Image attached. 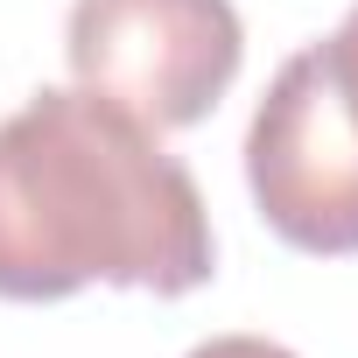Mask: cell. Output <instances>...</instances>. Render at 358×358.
Returning a JSON list of instances; mask_svg holds the SVG:
<instances>
[{"label":"cell","mask_w":358,"mask_h":358,"mask_svg":"<svg viewBox=\"0 0 358 358\" xmlns=\"http://www.w3.org/2000/svg\"><path fill=\"white\" fill-rule=\"evenodd\" d=\"M218 274L197 176L134 113L43 85L0 120V302H64L92 281L190 295Z\"/></svg>","instance_id":"6da1fadb"},{"label":"cell","mask_w":358,"mask_h":358,"mask_svg":"<svg viewBox=\"0 0 358 358\" xmlns=\"http://www.w3.org/2000/svg\"><path fill=\"white\" fill-rule=\"evenodd\" d=\"M190 358H295V351L274 344V337H211V344H197Z\"/></svg>","instance_id":"5b68a950"},{"label":"cell","mask_w":358,"mask_h":358,"mask_svg":"<svg viewBox=\"0 0 358 358\" xmlns=\"http://www.w3.org/2000/svg\"><path fill=\"white\" fill-rule=\"evenodd\" d=\"M246 183L281 246L316 260L358 253V120L316 43L274 71L246 127Z\"/></svg>","instance_id":"3957f363"},{"label":"cell","mask_w":358,"mask_h":358,"mask_svg":"<svg viewBox=\"0 0 358 358\" xmlns=\"http://www.w3.org/2000/svg\"><path fill=\"white\" fill-rule=\"evenodd\" d=\"M64 57L85 92L148 134H183L232 92L246 29L232 0H71Z\"/></svg>","instance_id":"7a4b0ae2"},{"label":"cell","mask_w":358,"mask_h":358,"mask_svg":"<svg viewBox=\"0 0 358 358\" xmlns=\"http://www.w3.org/2000/svg\"><path fill=\"white\" fill-rule=\"evenodd\" d=\"M323 50V64H330V78H337V92H344V106H351V120H358V8L337 22V36H323L316 43Z\"/></svg>","instance_id":"277c9868"}]
</instances>
